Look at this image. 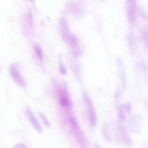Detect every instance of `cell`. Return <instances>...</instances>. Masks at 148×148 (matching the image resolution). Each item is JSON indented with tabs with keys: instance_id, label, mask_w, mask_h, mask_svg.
Wrapping results in <instances>:
<instances>
[{
	"instance_id": "1",
	"label": "cell",
	"mask_w": 148,
	"mask_h": 148,
	"mask_svg": "<svg viewBox=\"0 0 148 148\" xmlns=\"http://www.w3.org/2000/svg\"><path fill=\"white\" fill-rule=\"evenodd\" d=\"M69 121L77 143L83 148H88V142L86 136L81 130L76 118L74 116H71Z\"/></svg>"
},
{
	"instance_id": "2",
	"label": "cell",
	"mask_w": 148,
	"mask_h": 148,
	"mask_svg": "<svg viewBox=\"0 0 148 148\" xmlns=\"http://www.w3.org/2000/svg\"><path fill=\"white\" fill-rule=\"evenodd\" d=\"M83 99L87 108V116L90 124L92 128H95L97 124V113L89 95L85 91L83 92Z\"/></svg>"
},
{
	"instance_id": "3",
	"label": "cell",
	"mask_w": 148,
	"mask_h": 148,
	"mask_svg": "<svg viewBox=\"0 0 148 148\" xmlns=\"http://www.w3.org/2000/svg\"><path fill=\"white\" fill-rule=\"evenodd\" d=\"M69 10L76 18H82L85 14L86 8L83 0H74L69 5Z\"/></svg>"
},
{
	"instance_id": "4",
	"label": "cell",
	"mask_w": 148,
	"mask_h": 148,
	"mask_svg": "<svg viewBox=\"0 0 148 148\" xmlns=\"http://www.w3.org/2000/svg\"><path fill=\"white\" fill-rule=\"evenodd\" d=\"M9 72L14 82L19 86L24 88L27 86V82L21 75L17 64L13 63L9 66Z\"/></svg>"
},
{
	"instance_id": "5",
	"label": "cell",
	"mask_w": 148,
	"mask_h": 148,
	"mask_svg": "<svg viewBox=\"0 0 148 148\" xmlns=\"http://www.w3.org/2000/svg\"><path fill=\"white\" fill-rule=\"evenodd\" d=\"M116 65L120 80V87L119 88L122 92L125 90L127 84V75L123 61L121 58L117 57L116 59Z\"/></svg>"
},
{
	"instance_id": "6",
	"label": "cell",
	"mask_w": 148,
	"mask_h": 148,
	"mask_svg": "<svg viewBox=\"0 0 148 148\" xmlns=\"http://www.w3.org/2000/svg\"><path fill=\"white\" fill-rule=\"evenodd\" d=\"M136 1L137 0H125L127 16L131 24H134L136 20Z\"/></svg>"
},
{
	"instance_id": "7",
	"label": "cell",
	"mask_w": 148,
	"mask_h": 148,
	"mask_svg": "<svg viewBox=\"0 0 148 148\" xmlns=\"http://www.w3.org/2000/svg\"><path fill=\"white\" fill-rule=\"evenodd\" d=\"M58 103L61 107L64 108H69L72 105V102L65 86L62 87L59 91Z\"/></svg>"
},
{
	"instance_id": "8",
	"label": "cell",
	"mask_w": 148,
	"mask_h": 148,
	"mask_svg": "<svg viewBox=\"0 0 148 148\" xmlns=\"http://www.w3.org/2000/svg\"><path fill=\"white\" fill-rule=\"evenodd\" d=\"M142 123V119L140 115H134L128 120V127L131 131L136 134L140 130Z\"/></svg>"
},
{
	"instance_id": "9",
	"label": "cell",
	"mask_w": 148,
	"mask_h": 148,
	"mask_svg": "<svg viewBox=\"0 0 148 148\" xmlns=\"http://www.w3.org/2000/svg\"><path fill=\"white\" fill-rule=\"evenodd\" d=\"M26 112H27V117H28L29 121H30L31 124L34 128V129L39 133H42V126H41L38 119L36 118L35 114L34 113V112L31 110V109L29 107L27 108Z\"/></svg>"
},
{
	"instance_id": "10",
	"label": "cell",
	"mask_w": 148,
	"mask_h": 148,
	"mask_svg": "<svg viewBox=\"0 0 148 148\" xmlns=\"http://www.w3.org/2000/svg\"><path fill=\"white\" fill-rule=\"evenodd\" d=\"M131 105L130 103H127L125 104H121L119 106L118 109V119L121 122L124 121L125 119L127 114L131 113Z\"/></svg>"
},
{
	"instance_id": "11",
	"label": "cell",
	"mask_w": 148,
	"mask_h": 148,
	"mask_svg": "<svg viewBox=\"0 0 148 148\" xmlns=\"http://www.w3.org/2000/svg\"><path fill=\"white\" fill-rule=\"evenodd\" d=\"M118 129L119 131L120 137L121 138V139L123 140V142L127 145H131L132 143V141L130 136V135L126 128L124 127L123 125L119 124L118 125Z\"/></svg>"
},
{
	"instance_id": "12",
	"label": "cell",
	"mask_w": 148,
	"mask_h": 148,
	"mask_svg": "<svg viewBox=\"0 0 148 148\" xmlns=\"http://www.w3.org/2000/svg\"><path fill=\"white\" fill-rule=\"evenodd\" d=\"M59 26L62 37L65 40L71 34L69 31L67 20L65 18H62L60 21Z\"/></svg>"
},
{
	"instance_id": "13",
	"label": "cell",
	"mask_w": 148,
	"mask_h": 148,
	"mask_svg": "<svg viewBox=\"0 0 148 148\" xmlns=\"http://www.w3.org/2000/svg\"><path fill=\"white\" fill-rule=\"evenodd\" d=\"M127 43L129 50L132 55H134L136 51V43L134 34L132 32H129L127 36Z\"/></svg>"
},
{
	"instance_id": "14",
	"label": "cell",
	"mask_w": 148,
	"mask_h": 148,
	"mask_svg": "<svg viewBox=\"0 0 148 148\" xmlns=\"http://www.w3.org/2000/svg\"><path fill=\"white\" fill-rule=\"evenodd\" d=\"M102 134L105 138V139L108 142H110L112 140L111 139V135L109 130V125L108 123H105L103 126L102 128Z\"/></svg>"
},
{
	"instance_id": "15",
	"label": "cell",
	"mask_w": 148,
	"mask_h": 148,
	"mask_svg": "<svg viewBox=\"0 0 148 148\" xmlns=\"http://www.w3.org/2000/svg\"><path fill=\"white\" fill-rule=\"evenodd\" d=\"M137 69L144 73H148V66L143 61H140L136 64Z\"/></svg>"
},
{
	"instance_id": "16",
	"label": "cell",
	"mask_w": 148,
	"mask_h": 148,
	"mask_svg": "<svg viewBox=\"0 0 148 148\" xmlns=\"http://www.w3.org/2000/svg\"><path fill=\"white\" fill-rule=\"evenodd\" d=\"M142 37L143 43L148 51V29H145L142 31Z\"/></svg>"
},
{
	"instance_id": "17",
	"label": "cell",
	"mask_w": 148,
	"mask_h": 148,
	"mask_svg": "<svg viewBox=\"0 0 148 148\" xmlns=\"http://www.w3.org/2000/svg\"><path fill=\"white\" fill-rule=\"evenodd\" d=\"M34 50H35V52L36 56H38V57L39 58V59L42 60H43V53H42V50L40 46L39 45H36L34 46Z\"/></svg>"
},
{
	"instance_id": "18",
	"label": "cell",
	"mask_w": 148,
	"mask_h": 148,
	"mask_svg": "<svg viewBox=\"0 0 148 148\" xmlns=\"http://www.w3.org/2000/svg\"><path fill=\"white\" fill-rule=\"evenodd\" d=\"M58 68H59V71L60 72V73L62 74V75H66L67 73V71H66V69L65 66V65L63 64L62 62V61H60L59 62V65H58Z\"/></svg>"
},
{
	"instance_id": "19",
	"label": "cell",
	"mask_w": 148,
	"mask_h": 148,
	"mask_svg": "<svg viewBox=\"0 0 148 148\" xmlns=\"http://www.w3.org/2000/svg\"><path fill=\"white\" fill-rule=\"evenodd\" d=\"M40 116L41 119H42V121H43V123L45 124V125L47 127H49L50 125V122H49V120L47 119V117L43 113H40Z\"/></svg>"
},
{
	"instance_id": "20",
	"label": "cell",
	"mask_w": 148,
	"mask_h": 148,
	"mask_svg": "<svg viewBox=\"0 0 148 148\" xmlns=\"http://www.w3.org/2000/svg\"><path fill=\"white\" fill-rule=\"evenodd\" d=\"M14 148H28V147L23 143H18L14 146Z\"/></svg>"
},
{
	"instance_id": "21",
	"label": "cell",
	"mask_w": 148,
	"mask_h": 148,
	"mask_svg": "<svg viewBox=\"0 0 148 148\" xmlns=\"http://www.w3.org/2000/svg\"><path fill=\"white\" fill-rule=\"evenodd\" d=\"M94 148H102L101 146H99V145H97V144H95L94 146H93Z\"/></svg>"
},
{
	"instance_id": "22",
	"label": "cell",
	"mask_w": 148,
	"mask_h": 148,
	"mask_svg": "<svg viewBox=\"0 0 148 148\" xmlns=\"http://www.w3.org/2000/svg\"><path fill=\"white\" fill-rule=\"evenodd\" d=\"M97 1H106V0H97Z\"/></svg>"
},
{
	"instance_id": "23",
	"label": "cell",
	"mask_w": 148,
	"mask_h": 148,
	"mask_svg": "<svg viewBox=\"0 0 148 148\" xmlns=\"http://www.w3.org/2000/svg\"><path fill=\"white\" fill-rule=\"evenodd\" d=\"M0 72H1V66H0Z\"/></svg>"
}]
</instances>
